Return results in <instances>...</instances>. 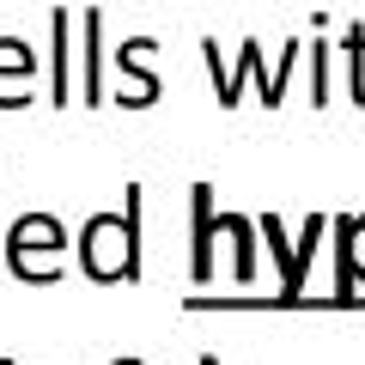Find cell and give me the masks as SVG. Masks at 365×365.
Listing matches in <instances>:
<instances>
[{
	"instance_id": "1",
	"label": "cell",
	"mask_w": 365,
	"mask_h": 365,
	"mask_svg": "<svg viewBox=\"0 0 365 365\" xmlns=\"http://www.w3.org/2000/svg\"><path fill=\"white\" fill-rule=\"evenodd\" d=\"M67 250V232L55 213H19L13 232H6V262H13L19 280H31V287H49V280H61V274L37 268V256H61Z\"/></svg>"
},
{
	"instance_id": "2",
	"label": "cell",
	"mask_w": 365,
	"mask_h": 365,
	"mask_svg": "<svg viewBox=\"0 0 365 365\" xmlns=\"http://www.w3.org/2000/svg\"><path fill=\"white\" fill-rule=\"evenodd\" d=\"M299 55H304V43L292 37L287 49H280V67H274V73H262V43L250 37V43H244V55H237V67L220 79V86H213V91H220V110H232V104H237L244 79H262V86H256V91H262V104L280 110V104H287V86H292V67H299Z\"/></svg>"
},
{
	"instance_id": "3",
	"label": "cell",
	"mask_w": 365,
	"mask_h": 365,
	"mask_svg": "<svg viewBox=\"0 0 365 365\" xmlns=\"http://www.w3.org/2000/svg\"><path fill=\"white\" fill-rule=\"evenodd\" d=\"M189 213H195V250H189V280L207 287L213 280V244H220V220H213V182H195L189 189Z\"/></svg>"
},
{
	"instance_id": "4",
	"label": "cell",
	"mask_w": 365,
	"mask_h": 365,
	"mask_svg": "<svg viewBox=\"0 0 365 365\" xmlns=\"http://www.w3.org/2000/svg\"><path fill=\"white\" fill-rule=\"evenodd\" d=\"M49 104L55 110L73 104V13L67 6L49 13Z\"/></svg>"
},
{
	"instance_id": "5",
	"label": "cell",
	"mask_w": 365,
	"mask_h": 365,
	"mask_svg": "<svg viewBox=\"0 0 365 365\" xmlns=\"http://www.w3.org/2000/svg\"><path fill=\"white\" fill-rule=\"evenodd\" d=\"M31 73H37V55L25 37H0V110H25L31 104Z\"/></svg>"
},
{
	"instance_id": "6",
	"label": "cell",
	"mask_w": 365,
	"mask_h": 365,
	"mask_svg": "<svg viewBox=\"0 0 365 365\" xmlns=\"http://www.w3.org/2000/svg\"><path fill=\"white\" fill-rule=\"evenodd\" d=\"M153 49H158V37H122V49H116L122 73L134 79V91H128V98H122V104H128V110H146V104H153V98H158V73H153V67H146V55H153Z\"/></svg>"
},
{
	"instance_id": "7",
	"label": "cell",
	"mask_w": 365,
	"mask_h": 365,
	"mask_svg": "<svg viewBox=\"0 0 365 365\" xmlns=\"http://www.w3.org/2000/svg\"><path fill=\"white\" fill-rule=\"evenodd\" d=\"M220 232H232V280L237 287H250L256 280V220H244V213H220Z\"/></svg>"
},
{
	"instance_id": "8",
	"label": "cell",
	"mask_w": 365,
	"mask_h": 365,
	"mask_svg": "<svg viewBox=\"0 0 365 365\" xmlns=\"http://www.w3.org/2000/svg\"><path fill=\"white\" fill-rule=\"evenodd\" d=\"M86 104H104V13H86Z\"/></svg>"
},
{
	"instance_id": "9",
	"label": "cell",
	"mask_w": 365,
	"mask_h": 365,
	"mask_svg": "<svg viewBox=\"0 0 365 365\" xmlns=\"http://www.w3.org/2000/svg\"><path fill=\"white\" fill-rule=\"evenodd\" d=\"M140 182H128V207H122V280H140Z\"/></svg>"
},
{
	"instance_id": "10",
	"label": "cell",
	"mask_w": 365,
	"mask_h": 365,
	"mask_svg": "<svg viewBox=\"0 0 365 365\" xmlns=\"http://www.w3.org/2000/svg\"><path fill=\"white\" fill-rule=\"evenodd\" d=\"M329 225H335L329 213H311V220H304V237H299V250H292V299L304 292V268H311V256H317V244H323Z\"/></svg>"
},
{
	"instance_id": "11",
	"label": "cell",
	"mask_w": 365,
	"mask_h": 365,
	"mask_svg": "<svg viewBox=\"0 0 365 365\" xmlns=\"http://www.w3.org/2000/svg\"><path fill=\"white\" fill-rule=\"evenodd\" d=\"M341 49H347V67H353V73H347V91H353V104L365 110V25H353L347 37H341Z\"/></svg>"
},
{
	"instance_id": "12",
	"label": "cell",
	"mask_w": 365,
	"mask_h": 365,
	"mask_svg": "<svg viewBox=\"0 0 365 365\" xmlns=\"http://www.w3.org/2000/svg\"><path fill=\"white\" fill-rule=\"evenodd\" d=\"M329 49H335L329 37H317V49H311V104L317 110L329 104Z\"/></svg>"
},
{
	"instance_id": "13",
	"label": "cell",
	"mask_w": 365,
	"mask_h": 365,
	"mask_svg": "<svg viewBox=\"0 0 365 365\" xmlns=\"http://www.w3.org/2000/svg\"><path fill=\"white\" fill-rule=\"evenodd\" d=\"M201 365H220V359H213V353H201Z\"/></svg>"
},
{
	"instance_id": "14",
	"label": "cell",
	"mask_w": 365,
	"mask_h": 365,
	"mask_svg": "<svg viewBox=\"0 0 365 365\" xmlns=\"http://www.w3.org/2000/svg\"><path fill=\"white\" fill-rule=\"evenodd\" d=\"M116 365H134V359H116Z\"/></svg>"
},
{
	"instance_id": "15",
	"label": "cell",
	"mask_w": 365,
	"mask_h": 365,
	"mask_svg": "<svg viewBox=\"0 0 365 365\" xmlns=\"http://www.w3.org/2000/svg\"><path fill=\"white\" fill-rule=\"evenodd\" d=\"M0 365H13V359H0Z\"/></svg>"
}]
</instances>
